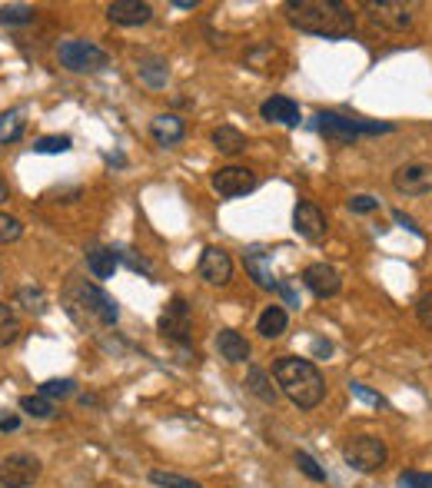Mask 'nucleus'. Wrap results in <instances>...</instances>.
Wrapping results in <instances>:
<instances>
[{
    "label": "nucleus",
    "instance_id": "58836bf2",
    "mask_svg": "<svg viewBox=\"0 0 432 488\" xmlns=\"http://www.w3.org/2000/svg\"><path fill=\"white\" fill-rule=\"evenodd\" d=\"M416 319H419L422 330L432 332V293H429V296H422L419 303H416Z\"/></svg>",
    "mask_w": 432,
    "mask_h": 488
},
{
    "label": "nucleus",
    "instance_id": "6ab92c4d",
    "mask_svg": "<svg viewBox=\"0 0 432 488\" xmlns=\"http://www.w3.org/2000/svg\"><path fill=\"white\" fill-rule=\"evenodd\" d=\"M116 253H114V246H87V269L94 273V279H110L116 273Z\"/></svg>",
    "mask_w": 432,
    "mask_h": 488
},
{
    "label": "nucleus",
    "instance_id": "72a5a7b5",
    "mask_svg": "<svg viewBox=\"0 0 432 488\" xmlns=\"http://www.w3.org/2000/svg\"><path fill=\"white\" fill-rule=\"evenodd\" d=\"M296 465H299V472H303L306 478H313V482H326V472L319 468V462L309 452H296Z\"/></svg>",
    "mask_w": 432,
    "mask_h": 488
},
{
    "label": "nucleus",
    "instance_id": "423d86ee",
    "mask_svg": "<svg viewBox=\"0 0 432 488\" xmlns=\"http://www.w3.org/2000/svg\"><path fill=\"white\" fill-rule=\"evenodd\" d=\"M343 458H346V465H353L356 472H376V468L386 465L390 448H386V442H382L380 436H353L346 438V446H343Z\"/></svg>",
    "mask_w": 432,
    "mask_h": 488
},
{
    "label": "nucleus",
    "instance_id": "0eeeda50",
    "mask_svg": "<svg viewBox=\"0 0 432 488\" xmlns=\"http://www.w3.org/2000/svg\"><path fill=\"white\" fill-rule=\"evenodd\" d=\"M363 11L369 14V21L392 33L412 27V17H416L412 4H402V0H363Z\"/></svg>",
    "mask_w": 432,
    "mask_h": 488
},
{
    "label": "nucleus",
    "instance_id": "9d476101",
    "mask_svg": "<svg viewBox=\"0 0 432 488\" xmlns=\"http://www.w3.org/2000/svg\"><path fill=\"white\" fill-rule=\"evenodd\" d=\"M160 332H163L167 339L179 342V346L190 342V306H187L183 296L170 299V306L163 309V316H160Z\"/></svg>",
    "mask_w": 432,
    "mask_h": 488
},
{
    "label": "nucleus",
    "instance_id": "ddd939ff",
    "mask_svg": "<svg viewBox=\"0 0 432 488\" xmlns=\"http://www.w3.org/2000/svg\"><path fill=\"white\" fill-rule=\"evenodd\" d=\"M392 186L402 196H426L432 190V167L429 163H406L392 173Z\"/></svg>",
    "mask_w": 432,
    "mask_h": 488
},
{
    "label": "nucleus",
    "instance_id": "e433bc0d",
    "mask_svg": "<svg viewBox=\"0 0 432 488\" xmlns=\"http://www.w3.org/2000/svg\"><path fill=\"white\" fill-rule=\"evenodd\" d=\"M346 206H349L353 212H359V216H366V212H376V210H380V200H376V196H369V193H359V196H349Z\"/></svg>",
    "mask_w": 432,
    "mask_h": 488
},
{
    "label": "nucleus",
    "instance_id": "473e14b6",
    "mask_svg": "<svg viewBox=\"0 0 432 488\" xmlns=\"http://www.w3.org/2000/svg\"><path fill=\"white\" fill-rule=\"evenodd\" d=\"M17 303H23V306L31 309V312H47V296H43V289H31V286H23L21 293H17Z\"/></svg>",
    "mask_w": 432,
    "mask_h": 488
},
{
    "label": "nucleus",
    "instance_id": "37998d69",
    "mask_svg": "<svg viewBox=\"0 0 432 488\" xmlns=\"http://www.w3.org/2000/svg\"><path fill=\"white\" fill-rule=\"evenodd\" d=\"M313 352H317V356H329V352H333V346H329V342H323V339H317V342H313Z\"/></svg>",
    "mask_w": 432,
    "mask_h": 488
},
{
    "label": "nucleus",
    "instance_id": "4c0bfd02",
    "mask_svg": "<svg viewBox=\"0 0 432 488\" xmlns=\"http://www.w3.org/2000/svg\"><path fill=\"white\" fill-rule=\"evenodd\" d=\"M349 393L356 395V399H363V402L376 405V409H390V402H386V399H382L380 393H372V389H366L363 383H353V385H349Z\"/></svg>",
    "mask_w": 432,
    "mask_h": 488
},
{
    "label": "nucleus",
    "instance_id": "f3484780",
    "mask_svg": "<svg viewBox=\"0 0 432 488\" xmlns=\"http://www.w3.org/2000/svg\"><path fill=\"white\" fill-rule=\"evenodd\" d=\"M150 137L157 140L160 147H177L179 140L187 137V123L177 113H160L150 120Z\"/></svg>",
    "mask_w": 432,
    "mask_h": 488
},
{
    "label": "nucleus",
    "instance_id": "ea45409f",
    "mask_svg": "<svg viewBox=\"0 0 432 488\" xmlns=\"http://www.w3.org/2000/svg\"><path fill=\"white\" fill-rule=\"evenodd\" d=\"M21 429V415L0 409V432H17Z\"/></svg>",
    "mask_w": 432,
    "mask_h": 488
},
{
    "label": "nucleus",
    "instance_id": "5701e85b",
    "mask_svg": "<svg viewBox=\"0 0 432 488\" xmlns=\"http://www.w3.org/2000/svg\"><path fill=\"white\" fill-rule=\"evenodd\" d=\"M137 77L143 80L147 86L160 90V86H167V77H170V67L160 60V57H147V60H140L137 64Z\"/></svg>",
    "mask_w": 432,
    "mask_h": 488
},
{
    "label": "nucleus",
    "instance_id": "4468645a",
    "mask_svg": "<svg viewBox=\"0 0 432 488\" xmlns=\"http://www.w3.org/2000/svg\"><path fill=\"white\" fill-rule=\"evenodd\" d=\"M303 286L309 289L317 299H329V296H336L339 293L343 279H339V273L329 263H309L303 269Z\"/></svg>",
    "mask_w": 432,
    "mask_h": 488
},
{
    "label": "nucleus",
    "instance_id": "f704fd0d",
    "mask_svg": "<svg viewBox=\"0 0 432 488\" xmlns=\"http://www.w3.org/2000/svg\"><path fill=\"white\" fill-rule=\"evenodd\" d=\"M70 147H74V140L70 137H41L33 143L37 153H67Z\"/></svg>",
    "mask_w": 432,
    "mask_h": 488
},
{
    "label": "nucleus",
    "instance_id": "f8f14e48",
    "mask_svg": "<svg viewBox=\"0 0 432 488\" xmlns=\"http://www.w3.org/2000/svg\"><path fill=\"white\" fill-rule=\"evenodd\" d=\"M293 230L303 239H309V243H319L323 236H326V230H329V220H326V212L319 210L317 203H309V200H303V203H296V210H293Z\"/></svg>",
    "mask_w": 432,
    "mask_h": 488
},
{
    "label": "nucleus",
    "instance_id": "2f4dec72",
    "mask_svg": "<svg viewBox=\"0 0 432 488\" xmlns=\"http://www.w3.org/2000/svg\"><path fill=\"white\" fill-rule=\"evenodd\" d=\"M23 236V223L17 216H7V212H0V246L4 243H17Z\"/></svg>",
    "mask_w": 432,
    "mask_h": 488
},
{
    "label": "nucleus",
    "instance_id": "c85d7f7f",
    "mask_svg": "<svg viewBox=\"0 0 432 488\" xmlns=\"http://www.w3.org/2000/svg\"><path fill=\"white\" fill-rule=\"evenodd\" d=\"M114 253H116V259H120V263H127L133 273H143L147 279H153V266H150L143 256H137L133 249H127V246H114Z\"/></svg>",
    "mask_w": 432,
    "mask_h": 488
},
{
    "label": "nucleus",
    "instance_id": "79ce46f5",
    "mask_svg": "<svg viewBox=\"0 0 432 488\" xmlns=\"http://www.w3.org/2000/svg\"><path fill=\"white\" fill-rule=\"evenodd\" d=\"M173 7H179V11H197L200 0H173Z\"/></svg>",
    "mask_w": 432,
    "mask_h": 488
},
{
    "label": "nucleus",
    "instance_id": "39448f33",
    "mask_svg": "<svg viewBox=\"0 0 432 488\" xmlns=\"http://www.w3.org/2000/svg\"><path fill=\"white\" fill-rule=\"evenodd\" d=\"M57 60L70 74H100V70L110 67V53L104 47H97V43L74 37V41H64L57 47Z\"/></svg>",
    "mask_w": 432,
    "mask_h": 488
},
{
    "label": "nucleus",
    "instance_id": "a211bd4d",
    "mask_svg": "<svg viewBox=\"0 0 432 488\" xmlns=\"http://www.w3.org/2000/svg\"><path fill=\"white\" fill-rule=\"evenodd\" d=\"M243 266H246V273L253 276V283L260 289H280V293H283L280 279L273 276V263H270V256H266L263 249H253V253H246Z\"/></svg>",
    "mask_w": 432,
    "mask_h": 488
},
{
    "label": "nucleus",
    "instance_id": "dca6fc26",
    "mask_svg": "<svg viewBox=\"0 0 432 488\" xmlns=\"http://www.w3.org/2000/svg\"><path fill=\"white\" fill-rule=\"evenodd\" d=\"M106 17L110 23H120V27H140L153 17V7L143 4V0H114L106 4Z\"/></svg>",
    "mask_w": 432,
    "mask_h": 488
},
{
    "label": "nucleus",
    "instance_id": "c03bdc74",
    "mask_svg": "<svg viewBox=\"0 0 432 488\" xmlns=\"http://www.w3.org/2000/svg\"><path fill=\"white\" fill-rule=\"evenodd\" d=\"M11 200V186H7V180L0 176V203H7Z\"/></svg>",
    "mask_w": 432,
    "mask_h": 488
},
{
    "label": "nucleus",
    "instance_id": "b1692460",
    "mask_svg": "<svg viewBox=\"0 0 432 488\" xmlns=\"http://www.w3.org/2000/svg\"><path fill=\"white\" fill-rule=\"evenodd\" d=\"M210 140L220 153H240V149H246V137L236 127H216L210 133Z\"/></svg>",
    "mask_w": 432,
    "mask_h": 488
},
{
    "label": "nucleus",
    "instance_id": "f03ea898",
    "mask_svg": "<svg viewBox=\"0 0 432 488\" xmlns=\"http://www.w3.org/2000/svg\"><path fill=\"white\" fill-rule=\"evenodd\" d=\"M273 379L276 385L286 393V399L296 405V409H317L323 399H326V379L323 372L317 369V362L299 359V356H280L273 362Z\"/></svg>",
    "mask_w": 432,
    "mask_h": 488
},
{
    "label": "nucleus",
    "instance_id": "a19ab883",
    "mask_svg": "<svg viewBox=\"0 0 432 488\" xmlns=\"http://www.w3.org/2000/svg\"><path fill=\"white\" fill-rule=\"evenodd\" d=\"M392 220H396V223H400V226H406V230H409V233L422 236V230H419V226H416V220H412V216H406V212H402V210H396V212H392Z\"/></svg>",
    "mask_w": 432,
    "mask_h": 488
},
{
    "label": "nucleus",
    "instance_id": "aec40b11",
    "mask_svg": "<svg viewBox=\"0 0 432 488\" xmlns=\"http://www.w3.org/2000/svg\"><path fill=\"white\" fill-rule=\"evenodd\" d=\"M216 349L226 362H246L250 359V342L236 330H220L216 332Z\"/></svg>",
    "mask_w": 432,
    "mask_h": 488
},
{
    "label": "nucleus",
    "instance_id": "2eb2a0df",
    "mask_svg": "<svg viewBox=\"0 0 432 488\" xmlns=\"http://www.w3.org/2000/svg\"><path fill=\"white\" fill-rule=\"evenodd\" d=\"M260 117L266 123H280V127H299V120H303L299 117V104L283 94H273L270 100H263L260 104Z\"/></svg>",
    "mask_w": 432,
    "mask_h": 488
},
{
    "label": "nucleus",
    "instance_id": "a878e982",
    "mask_svg": "<svg viewBox=\"0 0 432 488\" xmlns=\"http://www.w3.org/2000/svg\"><path fill=\"white\" fill-rule=\"evenodd\" d=\"M21 336V319L7 303H0V346H11Z\"/></svg>",
    "mask_w": 432,
    "mask_h": 488
},
{
    "label": "nucleus",
    "instance_id": "c9c22d12",
    "mask_svg": "<svg viewBox=\"0 0 432 488\" xmlns=\"http://www.w3.org/2000/svg\"><path fill=\"white\" fill-rule=\"evenodd\" d=\"M396 488H432V475L429 472H400Z\"/></svg>",
    "mask_w": 432,
    "mask_h": 488
},
{
    "label": "nucleus",
    "instance_id": "4be33fe9",
    "mask_svg": "<svg viewBox=\"0 0 432 488\" xmlns=\"http://www.w3.org/2000/svg\"><path fill=\"white\" fill-rule=\"evenodd\" d=\"M246 389L260 399V402H266V405H276V399H280V393H276V385H273V379L266 375V369H260V366H250V372H246Z\"/></svg>",
    "mask_w": 432,
    "mask_h": 488
},
{
    "label": "nucleus",
    "instance_id": "cd10ccee",
    "mask_svg": "<svg viewBox=\"0 0 432 488\" xmlns=\"http://www.w3.org/2000/svg\"><path fill=\"white\" fill-rule=\"evenodd\" d=\"M23 113L21 110H11V113H4L0 117V143H14V140H21L23 133Z\"/></svg>",
    "mask_w": 432,
    "mask_h": 488
},
{
    "label": "nucleus",
    "instance_id": "7c9ffc66",
    "mask_svg": "<svg viewBox=\"0 0 432 488\" xmlns=\"http://www.w3.org/2000/svg\"><path fill=\"white\" fill-rule=\"evenodd\" d=\"M150 482L160 488H203L200 482H193V478H183V475H173V472H150Z\"/></svg>",
    "mask_w": 432,
    "mask_h": 488
},
{
    "label": "nucleus",
    "instance_id": "bb28decb",
    "mask_svg": "<svg viewBox=\"0 0 432 488\" xmlns=\"http://www.w3.org/2000/svg\"><path fill=\"white\" fill-rule=\"evenodd\" d=\"M21 409L27 415H33V419H53V415H57V405L51 402V399H47V395H23L21 399Z\"/></svg>",
    "mask_w": 432,
    "mask_h": 488
},
{
    "label": "nucleus",
    "instance_id": "f257e3e1",
    "mask_svg": "<svg viewBox=\"0 0 432 488\" xmlns=\"http://www.w3.org/2000/svg\"><path fill=\"white\" fill-rule=\"evenodd\" d=\"M283 11L296 31L313 33V37L343 41L356 31V14L343 0H290Z\"/></svg>",
    "mask_w": 432,
    "mask_h": 488
},
{
    "label": "nucleus",
    "instance_id": "393cba45",
    "mask_svg": "<svg viewBox=\"0 0 432 488\" xmlns=\"http://www.w3.org/2000/svg\"><path fill=\"white\" fill-rule=\"evenodd\" d=\"M37 21V11L27 7V4H7V7H0V23H7V27H23V23H33Z\"/></svg>",
    "mask_w": 432,
    "mask_h": 488
},
{
    "label": "nucleus",
    "instance_id": "c756f323",
    "mask_svg": "<svg viewBox=\"0 0 432 488\" xmlns=\"http://www.w3.org/2000/svg\"><path fill=\"white\" fill-rule=\"evenodd\" d=\"M77 393V383L74 379H47V383L41 385V395H47V399H67V395Z\"/></svg>",
    "mask_w": 432,
    "mask_h": 488
},
{
    "label": "nucleus",
    "instance_id": "9b49d317",
    "mask_svg": "<svg viewBox=\"0 0 432 488\" xmlns=\"http://www.w3.org/2000/svg\"><path fill=\"white\" fill-rule=\"evenodd\" d=\"M197 273H200L203 283H210V286H226L233 279V259L226 249L220 246H207L200 256V263H197Z\"/></svg>",
    "mask_w": 432,
    "mask_h": 488
},
{
    "label": "nucleus",
    "instance_id": "20e7f679",
    "mask_svg": "<svg viewBox=\"0 0 432 488\" xmlns=\"http://www.w3.org/2000/svg\"><path fill=\"white\" fill-rule=\"evenodd\" d=\"M317 130L329 143L349 147V143H356L359 137H380V133H392L396 127H392V123H372V120L343 117V113L323 110V113H317Z\"/></svg>",
    "mask_w": 432,
    "mask_h": 488
},
{
    "label": "nucleus",
    "instance_id": "6e6552de",
    "mask_svg": "<svg viewBox=\"0 0 432 488\" xmlns=\"http://www.w3.org/2000/svg\"><path fill=\"white\" fill-rule=\"evenodd\" d=\"M37 478H41V462L27 452L0 458V485L4 488H31Z\"/></svg>",
    "mask_w": 432,
    "mask_h": 488
},
{
    "label": "nucleus",
    "instance_id": "7ed1b4c3",
    "mask_svg": "<svg viewBox=\"0 0 432 488\" xmlns=\"http://www.w3.org/2000/svg\"><path fill=\"white\" fill-rule=\"evenodd\" d=\"M64 306L77 322H97V326H116L120 309L104 289L87 283V279H70L64 289Z\"/></svg>",
    "mask_w": 432,
    "mask_h": 488
},
{
    "label": "nucleus",
    "instance_id": "412c9836",
    "mask_svg": "<svg viewBox=\"0 0 432 488\" xmlns=\"http://www.w3.org/2000/svg\"><path fill=\"white\" fill-rule=\"evenodd\" d=\"M286 326H290V316H286L283 306H266L263 312H260V319H256V332H260L263 339H280L286 332Z\"/></svg>",
    "mask_w": 432,
    "mask_h": 488
},
{
    "label": "nucleus",
    "instance_id": "1a4fd4ad",
    "mask_svg": "<svg viewBox=\"0 0 432 488\" xmlns=\"http://www.w3.org/2000/svg\"><path fill=\"white\" fill-rule=\"evenodd\" d=\"M213 190L220 193L223 200H236V196H246L260 186V176H256L250 167H220L213 173Z\"/></svg>",
    "mask_w": 432,
    "mask_h": 488
}]
</instances>
